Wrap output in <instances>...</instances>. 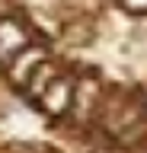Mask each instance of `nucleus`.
<instances>
[{
  "instance_id": "f257e3e1",
  "label": "nucleus",
  "mask_w": 147,
  "mask_h": 153,
  "mask_svg": "<svg viewBox=\"0 0 147 153\" xmlns=\"http://www.w3.org/2000/svg\"><path fill=\"white\" fill-rule=\"evenodd\" d=\"M26 29L19 26V22H13V19H0V61L10 67L13 61H16V54H19L22 48H26Z\"/></svg>"
},
{
  "instance_id": "f03ea898",
  "label": "nucleus",
  "mask_w": 147,
  "mask_h": 153,
  "mask_svg": "<svg viewBox=\"0 0 147 153\" xmlns=\"http://www.w3.org/2000/svg\"><path fill=\"white\" fill-rule=\"evenodd\" d=\"M42 61H45V48H39V45H32V48H29V45H26L19 54H16V61L7 67V70H10V80L22 86V83H26V76L35 74V67H39Z\"/></svg>"
},
{
  "instance_id": "7ed1b4c3",
  "label": "nucleus",
  "mask_w": 147,
  "mask_h": 153,
  "mask_svg": "<svg viewBox=\"0 0 147 153\" xmlns=\"http://www.w3.org/2000/svg\"><path fill=\"white\" fill-rule=\"evenodd\" d=\"M74 102V89H70V80H54V83L45 89L42 96V105H45V112L48 115H64L67 112V105Z\"/></svg>"
},
{
  "instance_id": "20e7f679",
  "label": "nucleus",
  "mask_w": 147,
  "mask_h": 153,
  "mask_svg": "<svg viewBox=\"0 0 147 153\" xmlns=\"http://www.w3.org/2000/svg\"><path fill=\"white\" fill-rule=\"evenodd\" d=\"M51 83H54V67L42 61V64L35 67V74L29 76V83H26V93L35 96V99H42V96H45V89H48Z\"/></svg>"
},
{
  "instance_id": "39448f33",
  "label": "nucleus",
  "mask_w": 147,
  "mask_h": 153,
  "mask_svg": "<svg viewBox=\"0 0 147 153\" xmlns=\"http://www.w3.org/2000/svg\"><path fill=\"white\" fill-rule=\"evenodd\" d=\"M125 7L131 13H147V0H125Z\"/></svg>"
}]
</instances>
